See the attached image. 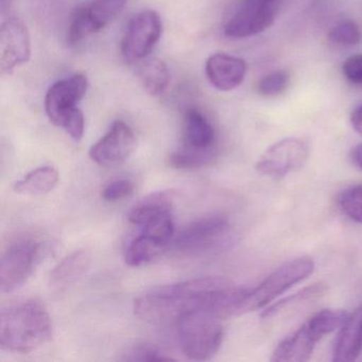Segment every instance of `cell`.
<instances>
[{
	"label": "cell",
	"instance_id": "cell-1",
	"mask_svg": "<svg viewBox=\"0 0 362 362\" xmlns=\"http://www.w3.org/2000/svg\"><path fill=\"white\" fill-rule=\"evenodd\" d=\"M224 277H202L149 290L134 300V313L154 324L177 323L194 311H205L220 320L241 315L247 294Z\"/></svg>",
	"mask_w": 362,
	"mask_h": 362
},
{
	"label": "cell",
	"instance_id": "cell-2",
	"mask_svg": "<svg viewBox=\"0 0 362 362\" xmlns=\"http://www.w3.org/2000/svg\"><path fill=\"white\" fill-rule=\"evenodd\" d=\"M52 330L46 307L39 300H25L1 311L0 346L12 353H30L52 339Z\"/></svg>",
	"mask_w": 362,
	"mask_h": 362
},
{
	"label": "cell",
	"instance_id": "cell-3",
	"mask_svg": "<svg viewBox=\"0 0 362 362\" xmlns=\"http://www.w3.org/2000/svg\"><path fill=\"white\" fill-rule=\"evenodd\" d=\"M88 78L82 74L56 82L45 97V111L50 122L74 139L81 141L84 134V116L78 103L88 92Z\"/></svg>",
	"mask_w": 362,
	"mask_h": 362
},
{
	"label": "cell",
	"instance_id": "cell-4",
	"mask_svg": "<svg viewBox=\"0 0 362 362\" xmlns=\"http://www.w3.org/2000/svg\"><path fill=\"white\" fill-rule=\"evenodd\" d=\"M347 317L349 313L343 310L324 309L319 311L277 345L271 360L276 362L307 361L317 343L326 334L341 328Z\"/></svg>",
	"mask_w": 362,
	"mask_h": 362
},
{
	"label": "cell",
	"instance_id": "cell-5",
	"mask_svg": "<svg viewBox=\"0 0 362 362\" xmlns=\"http://www.w3.org/2000/svg\"><path fill=\"white\" fill-rule=\"evenodd\" d=\"M221 320L205 311H194L177 321L180 346L192 360L211 359L223 342Z\"/></svg>",
	"mask_w": 362,
	"mask_h": 362
},
{
	"label": "cell",
	"instance_id": "cell-6",
	"mask_svg": "<svg viewBox=\"0 0 362 362\" xmlns=\"http://www.w3.org/2000/svg\"><path fill=\"white\" fill-rule=\"evenodd\" d=\"M313 270L315 262L308 256H302L286 262L271 273L257 287L247 290L241 315L267 306L277 296L307 279Z\"/></svg>",
	"mask_w": 362,
	"mask_h": 362
},
{
	"label": "cell",
	"instance_id": "cell-7",
	"mask_svg": "<svg viewBox=\"0 0 362 362\" xmlns=\"http://www.w3.org/2000/svg\"><path fill=\"white\" fill-rule=\"evenodd\" d=\"M230 226L221 216H211L192 222L180 232L175 247L188 255L218 251L230 243Z\"/></svg>",
	"mask_w": 362,
	"mask_h": 362
},
{
	"label": "cell",
	"instance_id": "cell-8",
	"mask_svg": "<svg viewBox=\"0 0 362 362\" xmlns=\"http://www.w3.org/2000/svg\"><path fill=\"white\" fill-rule=\"evenodd\" d=\"M126 4L127 0H88L74 11L67 42L75 45L103 30L122 13Z\"/></svg>",
	"mask_w": 362,
	"mask_h": 362
},
{
	"label": "cell",
	"instance_id": "cell-9",
	"mask_svg": "<svg viewBox=\"0 0 362 362\" xmlns=\"http://www.w3.org/2000/svg\"><path fill=\"white\" fill-rule=\"evenodd\" d=\"M283 0H243L236 13L224 26L230 39H245L264 33L276 20Z\"/></svg>",
	"mask_w": 362,
	"mask_h": 362
},
{
	"label": "cell",
	"instance_id": "cell-10",
	"mask_svg": "<svg viewBox=\"0 0 362 362\" xmlns=\"http://www.w3.org/2000/svg\"><path fill=\"white\" fill-rule=\"evenodd\" d=\"M43 254V247L33 240H21L10 245L0 264V290L16 291L31 276Z\"/></svg>",
	"mask_w": 362,
	"mask_h": 362
},
{
	"label": "cell",
	"instance_id": "cell-11",
	"mask_svg": "<svg viewBox=\"0 0 362 362\" xmlns=\"http://www.w3.org/2000/svg\"><path fill=\"white\" fill-rule=\"evenodd\" d=\"M308 156V144L289 137L269 147L256 163V170L264 177L279 179L302 168Z\"/></svg>",
	"mask_w": 362,
	"mask_h": 362
},
{
	"label": "cell",
	"instance_id": "cell-12",
	"mask_svg": "<svg viewBox=\"0 0 362 362\" xmlns=\"http://www.w3.org/2000/svg\"><path fill=\"white\" fill-rule=\"evenodd\" d=\"M162 21L154 11L136 14L129 23L122 41V52L128 62L137 63L149 57L162 35Z\"/></svg>",
	"mask_w": 362,
	"mask_h": 362
},
{
	"label": "cell",
	"instance_id": "cell-13",
	"mask_svg": "<svg viewBox=\"0 0 362 362\" xmlns=\"http://www.w3.org/2000/svg\"><path fill=\"white\" fill-rule=\"evenodd\" d=\"M31 57V40L27 25L21 18H11L0 28V69L10 75L16 67L26 64Z\"/></svg>",
	"mask_w": 362,
	"mask_h": 362
},
{
	"label": "cell",
	"instance_id": "cell-14",
	"mask_svg": "<svg viewBox=\"0 0 362 362\" xmlns=\"http://www.w3.org/2000/svg\"><path fill=\"white\" fill-rule=\"evenodd\" d=\"M136 147L132 129L122 120L112 124L109 132L99 139L90 150V156L96 164L115 167L126 162Z\"/></svg>",
	"mask_w": 362,
	"mask_h": 362
},
{
	"label": "cell",
	"instance_id": "cell-15",
	"mask_svg": "<svg viewBox=\"0 0 362 362\" xmlns=\"http://www.w3.org/2000/svg\"><path fill=\"white\" fill-rule=\"evenodd\" d=\"M245 61L230 54H213L205 64V74L209 83L221 92H230L238 88L245 80Z\"/></svg>",
	"mask_w": 362,
	"mask_h": 362
},
{
	"label": "cell",
	"instance_id": "cell-16",
	"mask_svg": "<svg viewBox=\"0 0 362 362\" xmlns=\"http://www.w3.org/2000/svg\"><path fill=\"white\" fill-rule=\"evenodd\" d=\"M362 351V304L353 311L341 326L334 341L332 360L336 362L355 361Z\"/></svg>",
	"mask_w": 362,
	"mask_h": 362
},
{
	"label": "cell",
	"instance_id": "cell-17",
	"mask_svg": "<svg viewBox=\"0 0 362 362\" xmlns=\"http://www.w3.org/2000/svg\"><path fill=\"white\" fill-rule=\"evenodd\" d=\"M173 199L175 194L171 192L149 194L132 207L128 215L129 221L135 226L141 228L150 220L173 211Z\"/></svg>",
	"mask_w": 362,
	"mask_h": 362
},
{
	"label": "cell",
	"instance_id": "cell-18",
	"mask_svg": "<svg viewBox=\"0 0 362 362\" xmlns=\"http://www.w3.org/2000/svg\"><path fill=\"white\" fill-rule=\"evenodd\" d=\"M90 266V255L86 250H79L66 256L50 273V284L63 288L81 279Z\"/></svg>",
	"mask_w": 362,
	"mask_h": 362
},
{
	"label": "cell",
	"instance_id": "cell-19",
	"mask_svg": "<svg viewBox=\"0 0 362 362\" xmlns=\"http://www.w3.org/2000/svg\"><path fill=\"white\" fill-rule=\"evenodd\" d=\"M184 136L187 147L211 149L215 141V131L204 114L190 109L184 117Z\"/></svg>",
	"mask_w": 362,
	"mask_h": 362
},
{
	"label": "cell",
	"instance_id": "cell-20",
	"mask_svg": "<svg viewBox=\"0 0 362 362\" xmlns=\"http://www.w3.org/2000/svg\"><path fill=\"white\" fill-rule=\"evenodd\" d=\"M168 245V243L141 233L127 247L124 260L130 267L144 266L160 257Z\"/></svg>",
	"mask_w": 362,
	"mask_h": 362
},
{
	"label": "cell",
	"instance_id": "cell-21",
	"mask_svg": "<svg viewBox=\"0 0 362 362\" xmlns=\"http://www.w3.org/2000/svg\"><path fill=\"white\" fill-rule=\"evenodd\" d=\"M137 75L148 94L160 96L168 88L170 74L160 59L146 58L137 62Z\"/></svg>",
	"mask_w": 362,
	"mask_h": 362
},
{
	"label": "cell",
	"instance_id": "cell-22",
	"mask_svg": "<svg viewBox=\"0 0 362 362\" xmlns=\"http://www.w3.org/2000/svg\"><path fill=\"white\" fill-rule=\"evenodd\" d=\"M59 182V173L52 166H42L27 173L14 183L13 188L18 194L39 196L54 190Z\"/></svg>",
	"mask_w": 362,
	"mask_h": 362
},
{
	"label": "cell",
	"instance_id": "cell-23",
	"mask_svg": "<svg viewBox=\"0 0 362 362\" xmlns=\"http://www.w3.org/2000/svg\"><path fill=\"white\" fill-rule=\"evenodd\" d=\"M213 149H194L185 148L171 154L169 163L177 169L200 168L213 160Z\"/></svg>",
	"mask_w": 362,
	"mask_h": 362
},
{
	"label": "cell",
	"instance_id": "cell-24",
	"mask_svg": "<svg viewBox=\"0 0 362 362\" xmlns=\"http://www.w3.org/2000/svg\"><path fill=\"white\" fill-rule=\"evenodd\" d=\"M339 207L351 221L362 223V184L344 190L339 198Z\"/></svg>",
	"mask_w": 362,
	"mask_h": 362
},
{
	"label": "cell",
	"instance_id": "cell-25",
	"mask_svg": "<svg viewBox=\"0 0 362 362\" xmlns=\"http://www.w3.org/2000/svg\"><path fill=\"white\" fill-rule=\"evenodd\" d=\"M324 292H325V286L322 285V284H315V285L310 286V287L304 288L298 293L292 294L291 296H288V298H284V300H279V302L275 303L272 306L267 308L262 313V317L268 319V317L277 315V313H281L284 309L291 306V305L323 296Z\"/></svg>",
	"mask_w": 362,
	"mask_h": 362
},
{
	"label": "cell",
	"instance_id": "cell-26",
	"mask_svg": "<svg viewBox=\"0 0 362 362\" xmlns=\"http://www.w3.org/2000/svg\"><path fill=\"white\" fill-rule=\"evenodd\" d=\"M166 351L149 343H137L127 349L120 360L124 361H163L173 360Z\"/></svg>",
	"mask_w": 362,
	"mask_h": 362
},
{
	"label": "cell",
	"instance_id": "cell-27",
	"mask_svg": "<svg viewBox=\"0 0 362 362\" xmlns=\"http://www.w3.org/2000/svg\"><path fill=\"white\" fill-rule=\"evenodd\" d=\"M328 40L337 45L355 46L362 41V33L354 21H343L330 30Z\"/></svg>",
	"mask_w": 362,
	"mask_h": 362
},
{
	"label": "cell",
	"instance_id": "cell-28",
	"mask_svg": "<svg viewBox=\"0 0 362 362\" xmlns=\"http://www.w3.org/2000/svg\"><path fill=\"white\" fill-rule=\"evenodd\" d=\"M290 76L286 71H276L269 74L258 84L260 94L267 97L277 96L285 92L289 86Z\"/></svg>",
	"mask_w": 362,
	"mask_h": 362
},
{
	"label": "cell",
	"instance_id": "cell-29",
	"mask_svg": "<svg viewBox=\"0 0 362 362\" xmlns=\"http://www.w3.org/2000/svg\"><path fill=\"white\" fill-rule=\"evenodd\" d=\"M133 190H134V184L130 180H116V181L111 182L103 189V198L109 202H115V201H119L130 196Z\"/></svg>",
	"mask_w": 362,
	"mask_h": 362
},
{
	"label": "cell",
	"instance_id": "cell-30",
	"mask_svg": "<svg viewBox=\"0 0 362 362\" xmlns=\"http://www.w3.org/2000/svg\"><path fill=\"white\" fill-rule=\"evenodd\" d=\"M343 75L353 84H362V54H355L346 59L342 66Z\"/></svg>",
	"mask_w": 362,
	"mask_h": 362
},
{
	"label": "cell",
	"instance_id": "cell-31",
	"mask_svg": "<svg viewBox=\"0 0 362 362\" xmlns=\"http://www.w3.org/2000/svg\"><path fill=\"white\" fill-rule=\"evenodd\" d=\"M351 124L358 134L362 135V105H359L351 115Z\"/></svg>",
	"mask_w": 362,
	"mask_h": 362
},
{
	"label": "cell",
	"instance_id": "cell-32",
	"mask_svg": "<svg viewBox=\"0 0 362 362\" xmlns=\"http://www.w3.org/2000/svg\"><path fill=\"white\" fill-rule=\"evenodd\" d=\"M351 162L357 168L362 170V144L354 148L351 154Z\"/></svg>",
	"mask_w": 362,
	"mask_h": 362
},
{
	"label": "cell",
	"instance_id": "cell-33",
	"mask_svg": "<svg viewBox=\"0 0 362 362\" xmlns=\"http://www.w3.org/2000/svg\"><path fill=\"white\" fill-rule=\"evenodd\" d=\"M13 0H0V9H1V13L5 14L8 12V10L11 8Z\"/></svg>",
	"mask_w": 362,
	"mask_h": 362
}]
</instances>
